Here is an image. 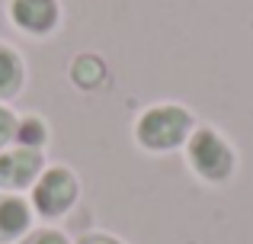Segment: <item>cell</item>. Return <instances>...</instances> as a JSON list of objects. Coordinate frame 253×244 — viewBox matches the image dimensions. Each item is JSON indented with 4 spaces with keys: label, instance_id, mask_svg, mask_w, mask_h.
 Returning <instances> with one entry per match:
<instances>
[{
    "label": "cell",
    "instance_id": "6",
    "mask_svg": "<svg viewBox=\"0 0 253 244\" xmlns=\"http://www.w3.org/2000/svg\"><path fill=\"white\" fill-rule=\"evenodd\" d=\"M32 225V209L19 196H0V241H16Z\"/></svg>",
    "mask_w": 253,
    "mask_h": 244
},
{
    "label": "cell",
    "instance_id": "2",
    "mask_svg": "<svg viewBox=\"0 0 253 244\" xmlns=\"http://www.w3.org/2000/svg\"><path fill=\"white\" fill-rule=\"evenodd\" d=\"M186 161H189L192 174L202 177L205 183L231 180V174L237 167L231 142L224 135H218L215 129H192V135L186 138Z\"/></svg>",
    "mask_w": 253,
    "mask_h": 244
},
{
    "label": "cell",
    "instance_id": "11",
    "mask_svg": "<svg viewBox=\"0 0 253 244\" xmlns=\"http://www.w3.org/2000/svg\"><path fill=\"white\" fill-rule=\"evenodd\" d=\"M23 244H68V238L61 232H32Z\"/></svg>",
    "mask_w": 253,
    "mask_h": 244
},
{
    "label": "cell",
    "instance_id": "1",
    "mask_svg": "<svg viewBox=\"0 0 253 244\" xmlns=\"http://www.w3.org/2000/svg\"><path fill=\"white\" fill-rule=\"evenodd\" d=\"M192 113L176 103H161L151 106L138 116L135 122V138L141 148L148 151H173L179 145H186V138L192 135Z\"/></svg>",
    "mask_w": 253,
    "mask_h": 244
},
{
    "label": "cell",
    "instance_id": "10",
    "mask_svg": "<svg viewBox=\"0 0 253 244\" xmlns=\"http://www.w3.org/2000/svg\"><path fill=\"white\" fill-rule=\"evenodd\" d=\"M16 122H19V119L13 116V109L0 106V148L13 142V135H16Z\"/></svg>",
    "mask_w": 253,
    "mask_h": 244
},
{
    "label": "cell",
    "instance_id": "9",
    "mask_svg": "<svg viewBox=\"0 0 253 244\" xmlns=\"http://www.w3.org/2000/svg\"><path fill=\"white\" fill-rule=\"evenodd\" d=\"M13 142H16L19 148L42 151V145L48 142V129H45V122L39 119V116H26V119L16 122V135H13Z\"/></svg>",
    "mask_w": 253,
    "mask_h": 244
},
{
    "label": "cell",
    "instance_id": "8",
    "mask_svg": "<svg viewBox=\"0 0 253 244\" xmlns=\"http://www.w3.org/2000/svg\"><path fill=\"white\" fill-rule=\"evenodd\" d=\"M71 81H74L77 87H84V90L99 87V84L106 81L103 58H96V55H77L74 61H71Z\"/></svg>",
    "mask_w": 253,
    "mask_h": 244
},
{
    "label": "cell",
    "instance_id": "5",
    "mask_svg": "<svg viewBox=\"0 0 253 244\" xmlns=\"http://www.w3.org/2000/svg\"><path fill=\"white\" fill-rule=\"evenodd\" d=\"M58 0H13L10 3V19L16 29L29 36H48L58 26Z\"/></svg>",
    "mask_w": 253,
    "mask_h": 244
},
{
    "label": "cell",
    "instance_id": "12",
    "mask_svg": "<svg viewBox=\"0 0 253 244\" xmlns=\"http://www.w3.org/2000/svg\"><path fill=\"white\" fill-rule=\"evenodd\" d=\"M81 244H122V241H116V238H106V235H90V238H84Z\"/></svg>",
    "mask_w": 253,
    "mask_h": 244
},
{
    "label": "cell",
    "instance_id": "3",
    "mask_svg": "<svg viewBox=\"0 0 253 244\" xmlns=\"http://www.w3.org/2000/svg\"><path fill=\"white\" fill-rule=\"evenodd\" d=\"M77 193H81L77 177L71 174L68 167H48L32 183V206H36V212L45 215V219H58V215H64L74 206Z\"/></svg>",
    "mask_w": 253,
    "mask_h": 244
},
{
    "label": "cell",
    "instance_id": "4",
    "mask_svg": "<svg viewBox=\"0 0 253 244\" xmlns=\"http://www.w3.org/2000/svg\"><path fill=\"white\" fill-rule=\"evenodd\" d=\"M42 174V151L13 148L0 154V190H26Z\"/></svg>",
    "mask_w": 253,
    "mask_h": 244
},
{
    "label": "cell",
    "instance_id": "7",
    "mask_svg": "<svg viewBox=\"0 0 253 244\" xmlns=\"http://www.w3.org/2000/svg\"><path fill=\"white\" fill-rule=\"evenodd\" d=\"M23 87V61L10 45H0V100H10Z\"/></svg>",
    "mask_w": 253,
    "mask_h": 244
}]
</instances>
